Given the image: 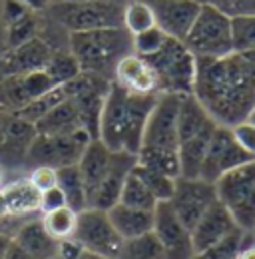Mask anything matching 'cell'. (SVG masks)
<instances>
[{
    "label": "cell",
    "mask_w": 255,
    "mask_h": 259,
    "mask_svg": "<svg viewBox=\"0 0 255 259\" xmlns=\"http://www.w3.org/2000/svg\"><path fill=\"white\" fill-rule=\"evenodd\" d=\"M195 60L193 96L216 124L231 128L247 120L255 106V66L237 52Z\"/></svg>",
    "instance_id": "6da1fadb"
},
{
    "label": "cell",
    "mask_w": 255,
    "mask_h": 259,
    "mask_svg": "<svg viewBox=\"0 0 255 259\" xmlns=\"http://www.w3.org/2000/svg\"><path fill=\"white\" fill-rule=\"evenodd\" d=\"M156 98L158 94H132L112 82L100 116L98 140L110 152L138 156L146 122L156 104Z\"/></svg>",
    "instance_id": "7a4b0ae2"
},
{
    "label": "cell",
    "mask_w": 255,
    "mask_h": 259,
    "mask_svg": "<svg viewBox=\"0 0 255 259\" xmlns=\"http://www.w3.org/2000/svg\"><path fill=\"white\" fill-rule=\"evenodd\" d=\"M178 94H158L148 116L142 146L136 156L140 165L152 167L169 178H180V140H178Z\"/></svg>",
    "instance_id": "3957f363"
},
{
    "label": "cell",
    "mask_w": 255,
    "mask_h": 259,
    "mask_svg": "<svg viewBox=\"0 0 255 259\" xmlns=\"http://www.w3.org/2000/svg\"><path fill=\"white\" fill-rule=\"evenodd\" d=\"M68 50L82 72H90L112 82L118 62L132 52V34L124 26L68 34Z\"/></svg>",
    "instance_id": "277c9868"
},
{
    "label": "cell",
    "mask_w": 255,
    "mask_h": 259,
    "mask_svg": "<svg viewBox=\"0 0 255 259\" xmlns=\"http://www.w3.org/2000/svg\"><path fill=\"white\" fill-rule=\"evenodd\" d=\"M122 8L124 4L112 0H92V2L54 0L44 14L62 30L74 34L122 26Z\"/></svg>",
    "instance_id": "5b68a950"
},
{
    "label": "cell",
    "mask_w": 255,
    "mask_h": 259,
    "mask_svg": "<svg viewBox=\"0 0 255 259\" xmlns=\"http://www.w3.org/2000/svg\"><path fill=\"white\" fill-rule=\"evenodd\" d=\"M158 76L159 94H193L197 60L182 40L169 38L158 54L146 58Z\"/></svg>",
    "instance_id": "8992f818"
},
{
    "label": "cell",
    "mask_w": 255,
    "mask_h": 259,
    "mask_svg": "<svg viewBox=\"0 0 255 259\" xmlns=\"http://www.w3.org/2000/svg\"><path fill=\"white\" fill-rule=\"evenodd\" d=\"M184 44L195 58H222L231 54V18L214 4H201Z\"/></svg>",
    "instance_id": "52a82bcc"
},
{
    "label": "cell",
    "mask_w": 255,
    "mask_h": 259,
    "mask_svg": "<svg viewBox=\"0 0 255 259\" xmlns=\"http://www.w3.org/2000/svg\"><path fill=\"white\" fill-rule=\"evenodd\" d=\"M218 201L241 231L255 229V162H247L216 182Z\"/></svg>",
    "instance_id": "ba28073f"
},
{
    "label": "cell",
    "mask_w": 255,
    "mask_h": 259,
    "mask_svg": "<svg viewBox=\"0 0 255 259\" xmlns=\"http://www.w3.org/2000/svg\"><path fill=\"white\" fill-rule=\"evenodd\" d=\"M90 134L86 130H78L66 136H46L36 134L34 142L28 148L24 163L34 165H52L56 169L74 165L80 162L86 146L90 144Z\"/></svg>",
    "instance_id": "9c48e42d"
},
{
    "label": "cell",
    "mask_w": 255,
    "mask_h": 259,
    "mask_svg": "<svg viewBox=\"0 0 255 259\" xmlns=\"http://www.w3.org/2000/svg\"><path fill=\"white\" fill-rule=\"evenodd\" d=\"M110 84H112L110 80L90 72H80L74 80L62 84L66 98H70L78 108L82 128L90 134L92 140L98 138L100 116H102V108L106 102V94L110 90Z\"/></svg>",
    "instance_id": "30bf717a"
},
{
    "label": "cell",
    "mask_w": 255,
    "mask_h": 259,
    "mask_svg": "<svg viewBox=\"0 0 255 259\" xmlns=\"http://www.w3.org/2000/svg\"><path fill=\"white\" fill-rule=\"evenodd\" d=\"M74 237L84 245L86 251L110 259H120L124 239L112 226L108 211L86 207L78 213V226Z\"/></svg>",
    "instance_id": "8fae6325"
},
{
    "label": "cell",
    "mask_w": 255,
    "mask_h": 259,
    "mask_svg": "<svg viewBox=\"0 0 255 259\" xmlns=\"http://www.w3.org/2000/svg\"><path fill=\"white\" fill-rule=\"evenodd\" d=\"M218 201L216 184L205 182L201 178H178L174 194L169 197V205L178 220L191 231L201 215Z\"/></svg>",
    "instance_id": "7c38bea8"
},
{
    "label": "cell",
    "mask_w": 255,
    "mask_h": 259,
    "mask_svg": "<svg viewBox=\"0 0 255 259\" xmlns=\"http://www.w3.org/2000/svg\"><path fill=\"white\" fill-rule=\"evenodd\" d=\"M247 162H255V160H251L239 148V144L235 142V138L231 134V128L216 126L214 136L209 140V146H207V152H205V158H203V163H201L199 178L216 184L223 174H227V171H231V169H235V167Z\"/></svg>",
    "instance_id": "4fadbf2b"
},
{
    "label": "cell",
    "mask_w": 255,
    "mask_h": 259,
    "mask_svg": "<svg viewBox=\"0 0 255 259\" xmlns=\"http://www.w3.org/2000/svg\"><path fill=\"white\" fill-rule=\"evenodd\" d=\"M52 88H56V84L44 70L6 76L0 80V110L16 114L32 100L40 98Z\"/></svg>",
    "instance_id": "5bb4252c"
},
{
    "label": "cell",
    "mask_w": 255,
    "mask_h": 259,
    "mask_svg": "<svg viewBox=\"0 0 255 259\" xmlns=\"http://www.w3.org/2000/svg\"><path fill=\"white\" fill-rule=\"evenodd\" d=\"M159 243L163 245L167 259H191L193 245H191L190 229L184 226L178 215L174 213L167 201H159L154 209V229Z\"/></svg>",
    "instance_id": "9a60e30c"
},
{
    "label": "cell",
    "mask_w": 255,
    "mask_h": 259,
    "mask_svg": "<svg viewBox=\"0 0 255 259\" xmlns=\"http://www.w3.org/2000/svg\"><path fill=\"white\" fill-rule=\"evenodd\" d=\"M154 16H156V24L169 38L182 40L188 36L191 24L195 22L201 4L197 0H148Z\"/></svg>",
    "instance_id": "2e32d148"
},
{
    "label": "cell",
    "mask_w": 255,
    "mask_h": 259,
    "mask_svg": "<svg viewBox=\"0 0 255 259\" xmlns=\"http://www.w3.org/2000/svg\"><path fill=\"white\" fill-rule=\"evenodd\" d=\"M239 227L233 222L231 213L223 207L220 201H216L203 215L201 220L191 227V245H193V255L201 253L216 243L223 241L231 233H235Z\"/></svg>",
    "instance_id": "e0dca14e"
},
{
    "label": "cell",
    "mask_w": 255,
    "mask_h": 259,
    "mask_svg": "<svg viewBox=\"0 0 255 259\" xmlns=\"http://www.w3.org/2000/svg\"><path fill=\"white\" fill-rule=\"evenodd\" d=\"M52 46L42 38H34L30 42L8 48L0 56V80L6 76H18V74H28L36 70H44L46 62L52 56Z\"/></svg>",
    "instance_id": "ac0fdd59"
},
{
    "label": "cell",
    "mask_w": 255,
    "mask_h": 259,
    "mask_svg": "<svg viewBox=\"0 0 255 259\" xmlns=\"http://www.w3.org/2000/svg\"><path fill=\"white\" fill-rule=\"evenodd\" d=\"M112 82H116L118 86H122L124 90L132 92V94H144V96L159 94L158 76H156L152 64L134 52H130L118 62Z\"/></svg>",
    "instance_id": "d6986e66"
},
{
    "label": "cell",
    "mask_w": 255,
    "mask_h": 259,
    "mask_svg": "<svg viewBox=\"0 0 255 259\" xmlns=\"http://www.w3.org/2000/svg\"><path fill=\"white\" fill-rule=\"evenodd\" d=\"M134 165H136V156L124 154V152H114V160H112V165H110V171L106 174V178L102 180L98 190L92 194L90 201H88V207L104 209V211L114 207L120 201L122 186H124L128 174L132 171Z\"/></svg>",
    "instance_id": "ffe728a7"
},
{
    "label": "cell",
    "mask_w": 255,
    "mask_h": 259,
    "mask_svg": "<svg viewBox=\"0 0 255 259\" xmlns=\"http://www.w3.org/2000/svg\"><path fill=\"white\" fill-rule=\"evenodd\" d=\"M112 160H114V152H110L98 138L90 140V144L86 146V150L78 162V169H80L84 186H86L88 201L98 190V186L102 184V180L106 178V174L110 171Z\"/></svg>",
    "instance_id": "44dd1931"
},
{
    "label": "cell",
    "mask_w": 255,
    "mask_h": 259,
    "mask_svg": "<svg viewBox=\"0 0 255 259\" xmlns=\"http://www.w3.org/2000/svg\"><path fill=\"white\" fill-rule=\"evenodd\" d=\"M108 218L124 241L140 237V235L154 229V211L130 207L124 203H116L114 207H110Z\"/></svg>",
    "instance_id": "7402d4cb"
},
{
    "label": "cell",
    "mask_w": 255,
    "mask_h": 259,
    "mask_svg": "<svg viewBox=\"0 0 255 259\" xmlns=\"http://www.w3.org/2000/svg\"><path fill=\"white\" fill-rule=\"evenodd\" d=\"M0 192L10 218H26L40 211V192L32 186L28 178L14 180L2 186Z\"/></svg>",
    "instance_id": "603a6c76"
},
{
    "label": "cell",
    "mask_w": 255,
    "mask_h": 259,
    "mask_svg": "<svg viewBox=\"0 0 255 259\" xmlns=\"http://www.w3.org/2000/svg\"><path fill=\"white\" fill-rule=\"evenodd\" d=\"M12 241L22 247L34 259H56V245L58 241L50 237L44 229L42 220H32L12 235Z\"/></svg>",
    "instance_id": "cb8c5ba5"
},
{
    "label": "cell",
    "mask_w": 255,
    "mask_h": 259,
    "mask_svg": "<svg viewBox=\"0 0 255 259\" xmlns=\"http://www.w3.org/2000/svg\"><path fill=\"white\" fill-rule=\"evenodd\" d=\"M36 126L22 120L20 116L12 114L8 120L6 128V138L0 150V160H10V162H24L28 148L36 138Z\"/></svg>",
    "instance_id": "d4e9b609"
},
{
    "label": "cell",
    "mask_w": 255,
    "mask_h": 259,
    "mask_svg": "<svg viewBox=\"0 0 255 259\" xmlns=\"http://www.w3.org/2000/svg\"><path fill=\"white\" fill-rule=\"evenodd\" d=\"M34 126H36L38 134H46V136H66V134H74L78 130H84L82 122H80L78 108L74 106V102L70 98H66L56 108H52Z\"/></svg>",
    "instance_id": "484cf974"
},
{
    "label": "cell",
    "mask_w": 255,
    "mask_h": 259,
    "mask_svg": "<svg viewBox=\"0 0 255 259\" xmlns=\"http://www.w3.org/2000/svg\"><path fill=\"white\" fill-rule=\"evenodd\" d=\"M58 188L66 195L68 207H72L74 211H82L88 207V195H86V186L82 180V174L78 169V163L74 165H66L58 169Z\"/></svg>",
    "instance_id": "4316f807"
},
{
    "label": "cell",
    "mask_w": 255,
    "mask_h": 259,
    "mask_svg": "<svg viewBox=\"0 0 255 259\" xmlns=\"http://www.w3.org/2000/svg\"><path fill=\"white\" fill-rule=\"evenodd\" d=\"M42 14L44 12H28L22 18L6 24V48H16L38 38L42 34Z\"/></svg>",
    "instance_id": "83f0119b"
},
{
    "label": "cell",
    "mask_w": 255,
    "mask_h": 259,
    "mask_svg": "<svg viewBox=\"0 0 255 259\" xmlns=\"http://www.w3.org/2000/svg\"><path fill=\"white\" fill-rule=\"evenodd\" d=\"M122 26L132 36L144 32L148 28L158 26L150 2L148 0H130V2H124V8H122Z\"/></svg>",
    "instance_id": "f1b7e54d"
},
{
    "label": "cell",
    "mask_w": 255,
    "mask_h": 259,
    "mask_svg": "<svg viewBox=\"0 0 255 259\" xmlns=\"http://www.w3.org/2000/svg\"><path fill=\"white\" fill-rule=\"evenodd\" d=\"M118 203H124V205H130V207H138V209H146V211H154L159 201L146 188V184L134 171H130L124 186H122V194H120Z\"/></svg>",
    "instance_id": "f546056e"
},
{
    "label": "cell",
    "mask_w": 255,
    "mask_h": 259,
    "mask_svg": "<svg viewBox=\"0 0 255 259\" xmlns=\"http://www.w3.org/2000/svg\"><path fill=\"white\" fill-rule=\"evenodd\" d=\"M42 226L50 233V237L56 241L74 237L76 226H78V211L64 205V207L54 209L50 213H42Z\"/></svg>",
    "instance_id": "4dcf8cb0"
},
{
    "label": "cell",
    "mask_w": 255,
    "mask_h": 259,
    "mask_svg": "<svg viewBox=\"0 0 255 259\" xmlns=\"http://www.w3.org/2000/svg\"><path fill=\"white\" fill-rule=\"evenodd\" d=\"M44 72L50 76V80L56 86H62L74 80L82 72V68L70 50H52L50 60L44 66Z\"/></svg>",
    "instance_id": "1f68e13d"
},
{
    "label": "cell",
    "mask_w": 255,
    "mask_h": 259,
    "mask_svg": "<svg viewBox=\"0 0 255 259\" xmlns=\"http://www.w3.org/2000/svg\"><path fill=\"white\" fill-rule=\"evenodd\" d=\"M120 259H167L163 245L159 243L154 231H148L140 237L124 241Z\"/></svg>",
    "instance_id": "d6a6232c"
},
{
    "label": "cell",
    "mask_w": 255,
    "mask_h": 259,
    "mask_svg": "<svg viewBox=\"0 0 255 259\" xmlns=\"http://www.w3.org/2000/svg\"><path fill=\"white\" fill-rule=\"evenodd\" d=\"M132 171L146 184V188L154 194V197H156L158 201H169L178 178H169V176H165V174H161V171H156V169H152V167L140 165L138 162H136Z\"/></svg>",
    "instance_id": "836d02e7"
},
{
    "label": "cell",
    "mask_w": 255,
    "mask_h": 259,
    "mask_svg": "<svg viewBox=\"0 0 255 259\" xmlns=\"http://www.w3.org/2000/svg\"><path fill=\"white\" fill-rule=\"evenodd\" d=\"M66 100V92H64V86H56L52 90H48L46 94H42L40 98L32 100L30 104H26L20 112H16V116H20L22 120L36 124L40 118H44L52 108H56L60 102Z\"/></svg>",
    "instance_id": "e575fe53"
},
{
    "label": "cell",
    "mask_w": 255,
    "mask_h": 259,
    "mask_svg": "<svg viewBox=\"0 0 255 259\" xmlns=\"http://www.w3.org/2000/svg\"><path fill=\"white\" fill-rule=\"evenodd\" d=\"M167 40H169V36L163 32L159 26L148 28L144 32L132 36V52L142 56V58H150V56L158 54L159 50L165 46Z\"/></svg>",
    "instance_id": "d590c367"
},
{
    "label": "cell",
    "mask_w": 255,
    "mask_h": 259,
    "mask_svg": "<svg viewBox=\"0 0 255 259\" xmlns=\"http://www.w3.org/2000/svg\"><path fill=\"white\" fill-rule=\"evenodd\" d=\"M231 46L233 52L255 50V14L231 18Z\"/></svg>",
    "instance_id": "8d00e7d4"
},
{
    "label": "cell",
    "mask_w": 255,
    "mask_h": 259,
    "mask_svg": "<svg viewBox=\"0 0 255 259\" xmlns=\"http://www.w3.org/2000/svg\"><path fill=\"white\" fill-rule=\"evenodd\" d=\"M241 235H243V231L237 229L235 233H231V235L225 237L223 241L216 243L214 247H209V249H205V251H201V253H195L191 259H235L237 249H239Z\"/></svg>",
    "instance_id": "74e56055"
},
{
    "label": "cell",
    "mask_w": 255,
    "mask_h": 259,
    "mask_svg": "<svg viewBox=\"0 0 255 259\" xmlns=\"http://www.w3.org/2000/svg\"><path fill=\"white\" fill-rule=\"evenodd\" d=\"M231 134L235 138V142L239 144V148L255 160V124L251 120H243L235 126H231Z\"/></svg>",
    "instance_id": "f35d334b"
},
{
    "label": "cell",
    "mask_w": 255,
    "mask_h": 259,
    "mask_svg": "<svg viewBox=\"0 0 255 259\" xmlns=\"http://www.w3.org/2000/svg\"><path fill=\"white\" fill-rule=\"evenodd\" d=\"M30 184L42 194L46 190H52L58 186V169L52 165H34L28 176Z\"/></svg>",
    "instance_id": "ab89813d"
},
{
    "label": "cell",
    "mask_w": 255,
    "mask_h": 259,
    "mask_svg": "<svg viewBox=\"0 0 255 259\" xmlns=\"http://www.w3.org/2000/svg\"><path fill=\"white\" fill-rule=\"evenodd\" d=\"M214 6H218L229 18L255 14V0H216Z\"/></svg>",
    "instance_id": "60d3db41"
},
{
    "label": "cell",
    "mask_w": 255,
    "mask_h": 259,
    "mask_svg": "<svg viewBox=\"0 0 255 259\" xmlns=\"http://www.w3.org/2000/svg\"><path fill=\"white\" fill-rule=\"evenodd\" d=\"M64 205H68V201H66V195L62 194V190L58 186L40 194V213H50V211L60 209Z\"/></svg>",
    "instance_id": "b9f144b4"
},
{
    "label": "cell",
    "mask_w": 255,
    "mask_h": 259,
    "mask_svg": "<svg viewBox=\"0 0 255 259\" xmlns=\"http://www.w3.org/2000/svg\"><path fill=\"white\" fill-rule=\"evenodd\" d=\"M84 253H86V249L76 237L62 239L56 245V259H80Z\"/></svg>",
    "instance_id": "7bdbcfd3"
},
{
    "label": "cell",
    "mask_w": 255,
    "mask_h": 259,
    "mask_svg": "<svg viewBox=\"0 0 255 259\" xmlns=\"http://www.w3.org/2000/svg\"><path fill=\"white\" fill-rule=\"evenodd\" d=\"M28 10L32 12H46V8L54 2V0H20Z\"/></svg>",
    "instance_id": "ee69618b"
},
{
    "label": "cell",
    "mask_w": 255,
    "mask_h": 259,
    "mask_svg": "<svg viewBox=\"0 0 255 259\" xmlns=\"http://www.w3.org/2000/svg\"><path fill=\"white\" fill-rule=\"evenodd\" d=\"M4 259H34L30 257L22 247H18L14 241H10V245H8V251H6V255H4Z\"/></svg>",
    "instance_id": "f6af8a7d"
},
{
    "label": "cell",
    "mask_w": 255,
    "mask_h": 259,
    "mask_svg": "<svg viewBox=\"0 0 255 259\" xmlns=\"http://www.w3.org/2000/svg\"><path fill=\"white\" fill-rule=\"evenodd\" d=\"M10 116H12V112L0 110V150H2V144H4V138H6V128H8Z\"/></svg>",
    "instance_id": "bcb514c9"
},
{
    "label": "cell",
    "mask_w": 255,
    "mask_h": 259,
    "mask_svg": "<svg viewBox=\"0 0 255 259\" xmlns=\"http://www.w3.org/2000/svg\"><path fill=\"white\" fill-rule=\"evenodd\" d=\"M10 241H12V237H8L6 233H2V231H0V259H4L6 251H8Z\"/></svg>",
    "instance_id": "7dc6e473"
},
{
    "label": "cell",
    "mask_w": 255,
    "mask_h": 259,
    "mask_svg": "<svg viewBox=\"0 0 255 259\" xmlns=\"http://www.w3.org/2000/svg\"><path fill=\"white\" fill-rule=\"evenodd\" d=\"M8 48H6V32H4V22H2V18H0V56L6 52Z\"/></svg>",
    "instance_id": "c3c4849f"
},
{
    "label": "cell",
    "mask_w": 255,
    "mask_h": 259,
    "mask_svg": "<svg viewBox=\"0 0 255 259\" xmlns=\"http://www.w3.org/2000/svg\"><path fill=\"white\" fill-rule=\"evenodd\" d=\"M10 215H8V211H6V205H4V197H2V192H0V224L4 222V220H8Z\"/></svg>",
    "instance_id": "681fc988"
},
{
    "label": "cell",
    "mask_w": 255,
    "mask_h": 259,
    "mask_svg": "<svg viewBox=\"0 0 255 259\" xmlns=\"http://www.w3.org/2000/svg\"><path fill=\"white\" fill-rule=\"evenodd\" d=\"M237 54H241L249 64L255 66V50H247V52H237Z\"/></svg>",
    "instance_id": "f907efd6"
},
{
    "label": "cell",
    "mask_w": 255,
    "mask_h": 259,
    "mask_svg": "<svg viewBox=\"0 0 255 259\" xmlns=\"http://www.w3.org/2000/svg\"><path fill=\"white\" fill-rule=\"evenodd\" d=\"M80 259H110V257H104V255H98V253H90V251H86Z\"/></svg>",
    "instance_id": "816d5d0a"
},
{
    "label": "cell",
    "mask_w": 255,
    "mask_h": 259,
    "mask_svg": "<svg viewBox=\"0 0 255 259\" xmlns=\"http://www.w3.org/2000/svg\"><path fill=\"white\" fill-rule=\"evenodd\" d=\"M60 2H92V0H60ZM112 2H120V4H124V0H112Z\"/></svg>",
    "instance_id": "f5cc1de1"
},
{
    "label": "cell",
    "mask_w": 255,
    "mask_h": 259,
    "mask_svg": "<svg viewBox=\"0 0 255 259\" xmlns=\"http://www.w3.org/2000/svg\"><path fill=\"white\" fill-rule=\"evenodd\" d=\"M2 178H4V167H2V162H0V188H2Z\"/></svg>",
    "instance_id": "db71d44e"
},
{
    "label": "cell",
    "mask_w": 255,
    "mask_h": 259,
    "mask_svg": "<svg viewBox=\"0 0 255 259\" xmlns=\"http://www.w3.org/2000/svg\"><path fill=\"white\" fill-rule=\"evenodd\" d=\"M247 120H251V122L255 124V106H253V110H251V114H249V118H247Z\"/></svg>",
    "instance_id": "11a10c76"
},
{
    "label": "cell",
    "mask_w": 255,
    "mask_h": 259,
    "mask_svg": "<svg viewBox=\"0 0 255 259\" xmlns=\"http://www.w3.org/2000/svg\"><path fill=\"white\" fill-rule=\"evenodd\" d=\"M197 2H199V4H214L216 0H197Z\"/></svg>",
    "instance_id": "9f6ffc18"
},
{
    "label": "cell",
    "mask_w": 255,
    "mask_h": 259,
    "mask_svg": "<svg viewBox=\"0 0 255 259\" xmlns=\"http://www.w3.org/2000/svg\"><path fill=\"white\" fill-rule=\"evenodd\" d=\"M253 231H255V229H253Z\"/></svg>",
    "instance_id": "6f0895ef"
}]
</instances>
